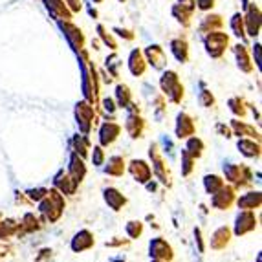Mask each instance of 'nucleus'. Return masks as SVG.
Segmentation results:
<instances>
[{
    "instance_id": "1",
    "label": "nucleus",
    "mask_w": 262,
    "mask_h": 262,
    "mask_svg": "<svg viewBox=\"0 0 262 262\" xmlns=\"http://www.w3.org/2000/svg\"><path fill=\"white\" fill-rule=\"evenodd\" d=\"M79 61V68H81V90H83V97L92 103L94 106L99 103V88H101V79L97 74V68L92 61H90V53L88 50H81L75 53Z\"/></svg>"
},
{
    "instance_id": "2",
    "label": "nucleus",
    "mask_w": 262,
    "mask_h": 262,
    "mask_svg": "<svg viewBox=\"0 0 262 262\" xmlns=\"http://www.w3.org/2000/svg\"><path fill=\"white\" fill-rule=\"evenodd\" d=\"M160 88H162L163 96H165L172 105H180L182 99H184V96H185L184 83H182L178 72H174V70H163L162 72V77H160Z\"/></svg>"
},
{
    "instance_id": "3",
    "label": "nucleus",
    "mask_w": 262,
    "mask_h": 262,
    "mask_svg": "<svg viewBox=\"0 0 262 262\" xmlns=\"http://www.w3.org/2000/svg\"><path fill=\"white\" fill-rule=\"evenodd\" d=\"M39 202H40L39 211L44 214V219L50 220V222L59 220L62 209H64V198H62L61 192L57 191V189H50V191L46 192V196Z\"/></svg>"
},
{
    "instance_id": "4",
    "label": "nucleus",
    "mask_w": 262,
    "mask_h": 262,
    "mask_svg": "<svg viewBox=\"0 0 262 262\" xmlns=\"http://www.w3.org/2000/svg\"><path fill=\"white\" fill-rule=\"evenodd\" d=\"M204 48L211 59H222L229 50V35L224 33L222 30L206 33L204 35Z\"/></svg>"
},
{
    "instance_id": "5",
    "label": "nucleus",
    "mask_w": 262,
    "mask_h": 262,
    "mask_svg": "<svg viewBox=\"0 0 262 262\" xmlns=\"http://www.w3.org/2000/svg\"><path fill=\"white\" fill-rule=\"evenodd\" d=\"M74 114H75V121H77L79 130L83 132L84 136H88L90 130H92L94 123H96V106H94L92 103H88L86 99L77 101V103H75Z\"/></svg>"
},
{
    "instance_id": "6",
    "label": "nucleus",
    "mask_w": 262,
    "mask_h": 262,
    "mask_svg": "<svg viewBox=\"0 0 262 262\" xmlns=\"http://www.w3.org/2000/svg\"><path fill=\"white\" fill-rule=\"evenodd\" d=\"M57 26H59L62 35H64L68 46L74 50V53L81 52L86 46V37H84L83 30L79 26H75L72 20H57Z\"/></svg>"
},
{
    "instance_id": "7",
    "label": "nucleus",
    "mask_w": 262,
    "mask_h": 262,
    "mask_svg": "<svg viewBox=\"0 0 262 262\" xmlns=\"http://www.w3.org/2000/svg\"><path fill=\"white\" fill-rule=\"evenodd\" d=\"M244 26H246V35L251 37V39H257L260 35L262 30V11L260 6L257 2H249L248 8L244 9Z\"/></svg>"
},
{
    "instance_id": "8",
    "label": "nucleus",
    "mask_w": 262,
    "mask_h": 262,
    "mask_svg": "<svg viewBox=\"0 0 262 262\" xmlns=\"http://www.w3.org/2000/svg\"><path fill=\"white\" fill-rule=\"evenodd\" d=\"M143 55L145 61H147V66H152V70L163 72L167 68V53L160 44H149L143 50Z\"/></svg>"
},
{
    "instance_id": "9",
    "label": "nucleus",
    "mask_w": 262,
    "mask_h": 262,
    "mask_svg": "<svg viewBox=\"0 0 262 262\" xmlns=\"http://www.w3.org/2000/svg\"><path fill=\"white\" fill-rule=\"evenodd\" d=\"M149 156H150V162H152V170L154 174L158 176V180L165 185H170V174H169V169L165 165V160H163L162 152L158 149V143H152L149 149Z\"/></svg>"
},
{
    "instance_id": "10",
    "label": "nucleus",
    "mask_w": 262,
    "mask_h": 262,
    "mask_svg": "<svg viewBox=\"0 0 262 262\" xmlns=\"http://www.w3.org/2000/svg\"><path fill=\"white\" fill-rule=\"evenodd\" d=\"M224 174L226 178L235 185H246L251 182V172L246 165H238V163H226L224 165Z\"/></svg>"
},
{
    "instance_id": "11",
    "label": "nucleus",
    "mask_w": 262,
    "mask_h": 262,
    "mask_svg": "<svg viewBox=\"0 0 262 262\" xmlns=\"http://www.w3.org/2000/svg\"><path fill=\"white\" fill-rule=\"evenodd\" d=\"M233 55L236 59V68L242 72V74H253L255 64L253 59L249 55V50L246 46V42H236L233 46Z\"/></svg>"
},
{
    "instance_id": "12",
    "label": "nucleus",
    "mask_w": 262,
    "mask_h": 262,
    "mask_svg": "<svg viewBox=\"0 0 262 262\" xmlns=\"http://www.w3.org/2000/svg\"><path fill=\"white\" fill-rule=\"evenodd\" d=\"M194 130H196V121H194V118L187 112H180L178 116H176V127H174L176 138H178V140H187L189 136L194 134Z\"/></svg>"
},
{
    "instance_id": "13",
    "label": "nucleus",
    "mask_w": 262,
    "mask_h": 262,
    "mask_svg": "<svg viewBox=\"0 0 262 262\" xmlns=\"http://www.w3.org/2000/svg\"><path fill=\"white\" fill-rule=\"evenodd\" d=\"M44 8L48 11V15L53 20H72L74 13H72L68 6L64 4V0H42Z\"/></svg>"
},
{
    "instance_id": "14",
    "label": "nucleus",
    "mask_w": 262,
    "mask_h": 262,
    "mask_svg": "<svg viewBox=\"0 0 262 262\" xmlns=\"http://www.w3.org/2000/svg\"><path fill=\"white\" fill-rule=\"evenodd\" d=\"M127 66H128V72H130L134 77H141V75H145V72H147V61H145L143 50L141 48L130 50L128 59H127Z\"/></svg>"
},
{
    "instance_id": "15",
    "label": "nucleus",
    "mask_w": 262,
    "mask_h": 262,
    "mask_svg": "<svg viewBox=\"0 0 262 262\" xmlns=\"http://www.w3.org/2000/svg\"><path fill=\"white\" fill-rule=\"evenodd\" d=\"M121 134V125L116 121H105L99 127V145L101 147H108L118 140Z\"/></svg>"
},
{
    "instance_id": "16",
    "label": "nucleus",
    "mask_w": 262,
    "mask_h": 262,
    "mask_svg": "<svg viewBox=\"0 0 262 262\" xmlns=\"http://www.w3.org/2000/svg\"><path fill=\"white\" fill-rule=\"evenodd\" d=\"M224 24H226V18H224L222 15L207 11V13L202 17L200 24H198V31H200L202 35H206V33H211V31L222 30Z\"/></svg>"
},
{
    "instance_id": "17",
    "label": "nucleus",
    "mask_w": 262,
    "mask_h": 262,
    "mask_svg": "<svg viewBox=\"0 0 262 262\" xmlns=\"http://www.w3.org/2000/svg\"><path fill=\"white\" fill-rule=\"evenodd\" d=\"M145 128H147V121L141 118L140 114H128L127 119H125V130L128 132L132 140H140L143 138Z\"/></svg>"
},
{
    "instance_id": "18",
    "label": "nucleus",
    "mask_w": 262,
    "mask_h": 262,
    "mask_svg": "<svg viewBox=\"0 0 262 262\" xmlns=\"http://www.w3.org/2000/svg\"><path fill=\"white\" fill-rule=\"evenodd\" d=\"M235 202V189L231 185H224L220 191H216L211 198V204H213L216 209H229Z\"/></svg>"
},
{
    "instance_id": "19",
    "label": "nucleus",
    "mask_w": 262,
    "mask_h": 262,
    "mask_svg": "<svg viewBox=\"0 0 262 262\" xmlns=\"http://www.w3.org/2000/svg\"><path fill=\"white\" fill-rule=\"evenodd\" d=\"M257 227V219L251 209H244L238 216H236V224H235V235H246V233L253 231Z\"/></svg>"
},
{
    "instance_id": "20",
    "label": "nucleus",
    "mask_w": 262,
    "mask_h": 262,
    "mask_svg": "<svg viewBox=\"0 0 262 262\" xmlns=\"http://www.w3.org/2000/svg\"><path fill=\"white\" fill-rule=\"evenodd\" d=\"M53 185L61 194H74L75 187H77V182L68 174V170H59L53 178Z\"/></svg>"
},
{
    "instance_id": "21",
    "label": "nucleus",
    "mask_w": 262,
    "mask_h": 262,
    "mask_svg": "<svg viewBox=\"0 0 262 262\" xmlns=\"http://www.w3.org/2000/svg\"><path fill=\"white\" fill-rule=\"evenodd\" d=\"M169 48H170V53L174 55V59L180 62V64H185V62H189L191 50H189V42L184 39V37H176V39L170 40Z\"/></svg>"
},
{
    "instance_id": "22",
    "label": "nucleus",
    "mask_w": 262,
    "mask_h": 262,
    "mask_svg": "<svg viewBox=\"0 0 262 262\" xmlns=\"http://www.w3.org/2000/svg\"><path fill=\"white\" fill-rule=\"evenodd\" d=\"M128 170H130V174L134 176V180H138L140 184H147L152 176V169L147 162L143 160H132L128 163Z\"/></svg>"
},
{
    "instance_id": "23",
    "label": "nucleus",
    "mask_w": 262,
    "mask_h": 262,
    "mask_svg": "<svg viewBox=\"0 0 262 262\" xmlns=\"http://www.w3.org/2000/svg\"><path fill=\"white\" fill-rule=\"evenodd\" d=\"M150 257L160 258V260H172V248L167 244V241L163 238H154L149 246Z\"/></svg>"
},
{
    "instance_id": "24",
    "label": "nucleus",
    "mask_w": 262,
    "mask_h": 262,
    "mask_svg": "<svg viewBox=\"0 0 262 262\" xmlns=\"http://www.w3.org/2000/svg\"><path fill=\"white\" fill-rule=\"evenodd\" d=\"M68 174L72 176V178L77 182V184H81L83 182V178L86 176V165H84L83 158L79 156V154L72 152L70 154V165H68Z\"/></svg>"
},
{
    "instance_id": "25",
    "label": "nucleus",
    "mask_w": 262,
    "mask_h": 262,
    "mask_svg": "<svg viewBox=\"0 0 262 262\" xmlns=\"http://www.w3.org/2000/svg\"><path fill=\"white\" fill-rule=\"evenodd\" d=\"M231 130L233 134H236L238 138H251V140L260 141V134L253 125H248L244 121H238V119H231Z\"/></svg>"
},
{
    "instance_id": "26",
    "label": "nucleus",
    "mask_w": 262,
    "mask_h": 262,
    "mask_svg": "<svg viewBox=\"0 0 262 262\" xmlns=\"http://www.w3.org/2000/svg\"><path fill=\"white\" fill-rule=\"evenodd\" d=\"M114 101H116V105L118 108H127L128 105L132 103V92H130V86L125 83H118L116 84V90H114Z\"/></svg>"
},
{
    "instance_id": "27",
    "label": "nucleus",
    "mask_w": 262,
    "mask_h": 262,
    "mask_svg": "<svg viewBox=\"0 0 262 262\" xmlns=\"http://www.w3.org/2000/svg\"><path fill=\"white\" fill-rule=\"evenodd\" d=\"M241 154H244L246 158H258L260 156V141L251 140V138H241L236 143Z\"/></svg>"
},
{
    "instance_id": "28",
    "label": "nucleus",
    "mask_w": 262,
    "mask_h": 262,
    "mask_svg": "<svg viewBox=\"0 0 262 262\" xmlns=\"http://www.w3.org/2000/svg\"><path fill=\"white\" fill-rule=\"evenodd\" d=\"M94 246V235L88 229H83V231H79L77 235L74 236V241H72V249H74L75 253L79 251H84V249L92 248Z\"/></svg>"
},
{
    "instance_id": "29",
    "label": "nucleus",
    "mask_w": 262,
    "mask_h": 262,
    "mask_svg": "<svg viewBox=\"0 0 262 262\" xmlns=\"http://www.w3.org/2000/svg\"><path fill=\"white\" fill-rule=\"evenodd\" d=\"M103 194H105V202L108 204L110 209L114 211H119L125 204H127V198L123 196L121 192L118 191V189H114V187H108L103 191Z\"/></svg>"
},
{
    "instance_id": "30",
    "label": "nucleus",
    "mask_w": 262,
    "mask_h": 262,
    "mask_svg": "<svg viewBox=\"0 0 262 262\" xmlns=\"http://www.w3.org/2000/svg\"><path fill=\"white\" fill-rule=\"evenodd\" d=\"M96 31H97V37H99V40L105 44L108 50L116 52V50L119 48V42H118V39H116V35H114L112 31H108V28H106L105 24H97Z\"/></svg>"
},
{
    "instance_id": "31",
    "label": "nucleus",
    "mask_w": 262,
    "mask_h": 262,
    "mask_svg": "<svg viewBox=\"0 0 262 262\" xmlns=\"http://www.w3.org/2000/svg\"><path fill=\"white\" fill-rule=\"evenodd\" d=\"M229 28H231V33L241 40V42H246L248 40V35H246V26H244V15L242 13H235L229 20Z\"/></svg>"
},
{
    "instance_id": "32",
    "label": "nucleus",
    "mask_w": 262,
    "mask_h": 262,
    "mask_svg": "<svg viewBox=\"0 0 262 262\" xmlns=\"http://www.w3.org/2000/svg\"><path fill=\"white\" fill-rule=\"evenodd\" d=\"M229 238H231L229 227H219V229L213 233V236H211V248L224 249L227 244H229Z\"/></svg>"
},
{
    "instance_id": "33",
    "label": "nucleus",
    "mask_w": 262,
    "mask_h": 262,
    "mask_svg": "<svg viewBox=\"0 0 262 262\" xmlns=\"http://www.w3.org/2000/svg\"><path fill=\"white\" fill-rule=\"evenodd\" d=\"M170 13H172V17L176 18V22H178V24H182L184 28H189L192 24V11L185 9L184 6L174 4V6H172V9H170Z\"/></svg>"
},
{
    "instance_id": "34",
    "label": "nucleus",
    "mask_w": 262,
    "mask_h": 262,
    "mask_svg": "<svg viewBox=\"0 0 262 262\" xmlns=\"http://www.w3.org/2000/svg\"><path fill=\"white\" fill-rule=\"evenodd\" d=\"M125 169H127V167H125V160H123L121 156H112V158H108L105 172L108 176H123Z\"/></svg>"
},
{
    "instance_id": "35",
    "label": "nucleus",
    "mask_w": 262,
    "mask_h": 262,
    "mask_svg": "<svg viewBox=\"0 0 262 262\" xmlns=\"http://www.w3.org/2000/svg\"><path fill=\"white\" fill-rule=\"evenodd\" d=\"M185 150H187V152L191 154L194 160H196V158H200L202 154H204V150H206V145H204V141H202L200 138H196V136L192 134V136H189V138H187Z\"/></svg>"
},
{
    "instance_id": "36",
    "label": "nucleus",
    "mask_w": 262,
    "mask_h": 262,
    "mask_svg": "<svg viewBox=\"0 0 262 262\" xmlns=\"http://www.w3.org/2000/svg\"><path fill=\"white\" fill-rule=\"evenodd\" d=\"M260 192H248V194H244V196L238 198V207H242V209H258L260 207Z\"/></svg>"
},
{
    "instance_id": "37",
    "label": "nucleus",
    "mask_w": 262,
    "mask_h": 262,
    "mask_svg": "<svg viewBox=\"0 0 262 262\" xmlns=\"http://www.w3.org/2000/svg\"><path fill=\"white\" fill-rule=\"evenodd\" d=\"M227 106H229V110L233 112V116L235 118H244L246 114H248V103L244 101V97H231V99L227 101Z\"/></svg>"
},
{
    "instance_id": "38",
    "label": "nucleus",
    "mask_w": 262,
    "mask_h": 262,
    "mask_svg": "<svg viewBox=\"0 0 262 262\" xmlns=\"http://www.w3.org/2000/svg\"><path fill=\"white\" fill-rule=\"evenodd\" d=\"M119 66H121V59H119L118 53L112 52L105 59V70L108 72L112 79H118L119 77Z\"/></svg>"
},
{
    "instance_id": "39",
    "label": "nucleus",
    "mask_w": 262,
    "mask_h": 262,
    "mask_svg": "<svg viewBox=\"0 0 262 262\" xmlns=\"http://www.w3.org/2000/svg\"><path fill=\"white\" fill-rule=\"evenodd\" d=\"M72 145H74V152L79 154L81 158H84L88 154V150H90V141H88L86 136H74V140H72Z\"/></svg>"
},
{
    "instance_id": "40",
    "label": "nucleus",
    "mask_w": 262,
    "mask_h": 262,
    "mask_svg": "<svg viewBox=\"0 0 262 262\" xmlns=\"http://www.w3.org/2000/svg\"><path fill=\"white\" fill-rule=\"evenodd\" d=\"M224 185H226V182L216 174H207L206 178H204V187H206V191L209 192V194H214L216 191H220Z\"/></svg>"
},
{
    "instance_id": "41",
    "label": "nucleus",
    "mask_w": 262,
    "mask_h": 262,
    "mask_svg": "<svg viewBox=\"0 0 262 262\" xmlns=\"http://www.w3.org/2000/svg\"><path fill=\"white\" fill-rule=\"evenodd\" d=\"M22 227L26 231H37V229L42 227V224H40V220L33 213H26L24 214V220H22Z\"/></svg>"
},
{
    "instance_id": "42",
    "label": "nucleus",
    "mask_w": 262,
    "mask_h": 262,
    "mask_svg": "<svg viewBox=\"0 0 262 262\" xmlns=\"http://www.w3.org/2000/svg\"><path fill=\"white\" fill-rule=\"evenodd\" d=\"M194 158L187 152V150H182V174L184 176H189L192 172V167H194Z\"/></svg>"
},
{
    "instance_id": "43",
    "label": "nucleus",
    "mask_w": 262,
    "mask_h": 262,
    "mask_svg": "<svg viewBox=\"0 0 262 262\" xmlns=\"http://www.w3.org/2000/svg\"><path fill=\"white\" fill-rule=\"evenodd\" d=\"M198 103H200V106H204V108H209V106L214 105V96L209 90H202V92L198 94Z\"/></svg>"
},
{
    "instance_id": "44",
    "label": "nucleus",
    "mask_w": 262,
    "mask_h": 262,
    "mask_svg": "<svg viewBox=\"0 0 262 262\" xmlns=\"http://www.w3.org/2000/svg\"><path fill=\"white\" fill-rule=\"evenodd\" d=\"M112 33L114 35H118V37H121L123 40H134L136 39V33L132 30H127V28H121V26H116V28H112Z\"/></svg>"
},
{
    "instance_id": "45",
    "label": "nucleus",
    "mask_w": 262,
    "mask_h": 262,
    "mask_svg": "<svg viewBox=\"0 0 262 262\" xmlns=\"http://www.w3.org/2000/svg\"><path fill=\"white\" fill-rule=\"evenodd\" d=\"M127 233H128V236H130V238H138V236L143 233V224L132 220V222L127 224Z\"/></svg>"
},
{
    "instance_id": "46",
    "label": "nucleus",
    "mask_w": 262,
    "mask_h": 262,
    "mask_svg": "<svg viewBox=\"0 0 262 262\" xmlns=\"http://www.w3.org/2000/svg\"><path fill=\"white\" fill-rule=\"evenodd\" d=\"M101 106H103V110H105L108 116H114L116 110H118V105H116L114 97H105V99H101Z\"/></svg>"
},
{
    "instance_id": "47",
    "label": "nucleus",
    "mask_w": 262,
    "mask_h": 262,
    "mask_svg": "<svg viewBox=\"0 0 262 262\" xmlns=\"http://www.w3.org/2000/svg\"><path fill=\"white\" fill-rule=\"evenodd\" d=\"M92 162L94 165H103V162H105V150H103V147L101 145H97V147H94V152H92Z\"/></svg>"
},
{
    "instance_id": "48",
    "label": "nucleus",
    "mask_w": 262,
    "mask_h": 262,
    "mask_svg": "<svg viewBox=\"0 0 262 262\" xmlns=\"http://www.w3.org/2000/svg\"><path fill=\"white\" fill-rule=\"evenodd\" d=\"M214 4H216V0H196V8L200 9V11H204V13L213 11Z\"/></svg>"
},
{
    "instance_id": "49",
    "label": "nucleus",
    "mask_w": 262,
    "mask_h": 262,
    "mask_svg": "<svg viewBox=\"0 0 262 262\" xmlns=\"http://www.w3.org/2000/svg\"><path fill=\"white\" fill-rule=\"evenodd\" d=\"M64 4L68 6V9H70L74 15H77L79 11L83 9V0H64Z\"/></svg>"
},
{
    "instance_id": "50",
    "label": "nucleus",
    "mask_w": 262,
    "mask_h": 262,
    "mask_svg": "<svg viewBox=\"0 0 262 262\" xmlns=\"http://www.w3.org/2000/svg\"><path fill=\"white\" fill-rule=\"evenodd\" d=\"M46 192H48V189H31V191H28V194H30L31 200L39 202L46 196Z\"/></svg>"
},
{
    "instance_id": "51",
    "label": "nucleus",
    "mask_w": 262,
    "mask_h": 262,
    "mask_svg": "<svg viewBox=\"0 0 262 262\" xmlns=\"http://www.w3.org/2000/svg\"><path fill=\"white\" fill-rule=\"evenodd\" d=\"M260 42H255L253 44V64L257 68H260V62H262V55H260Z\"/></svg>"
},
{
    "instance_id": "52",
    "label": "nucleus",
    "mask_w": 262,
    "mask_h": 262,
    "mask_svg": "<svg viewBox=\"0 0 262 262\" xmlns=\"http://www.w3.org/2000/svg\"><path fill=\"white\" fill-rule=\"evenodd\" d=\"M216 132H219L220 136H224V138H231L233 136L231 127H227V125H224V123H216Z\"/></svg>"
},
{
    "instance_id": "53",
    "label": "nucleus",
    "mask_w": 262,
    "mask_h": 262,
    "mask_svg": "<svg viewBox=\"0 0 262 262\" xmlns=\"http://www.w3.org/2000/svg\"><path fill=\"white\" fill-rule=\"evenodd\" d=\"M176 4L184 6L185 9H189L192 13H194V9H196V0H176Z\"/></svg>"
},
{
    "instance_id": "54",
    "label": "nucleus",
    "mask_w": 262,
    "mask_h": 262,
    "mask_svg": "<svg viewBox=\"0 0 262 262\" xmlns=\"http://www.w3.org/2000/svg\"><path fill=\"white\" fill-rule=\"evenodd\" d=\"M97 74H99L101 77H103V81H105L106 84H110V83H112V81H114V79L110 77V74H108V72H106V70H101V72H97Z\"/></svg>"
},
{
    "instance_id": "55",
    "label": "nucleus",
    "mask_w": 262,
    "mask_h": 262,
    "mask_svg": "<svg viewBox=\"0 0 262 262\" xmlns=\"http://www.w3.org/2000/svg\"><path fill=\"white\" fill-rule=\"evenodd\" d=\"M194 236H196L198 249H200V251H204V242H202V233H200V229H194Z\"/></svg>"
},
{
    "instance_id": "56",
    "label": "nucleus",
    "mask_w": 262,
    "mask_h": 262,
    "mask_svg": "<svg viewBox=\"0 0 262 262\" xmlns=\"http://www.w3.org/2000/svg\"><path fill=\"white\" fill-rule=\"evenodd\" d=\"M88 13H90V17H94V18H97V11L94 8H88Z\"/></svg>"
},
{
    "instance_id": "57",
    "label": "nucleus",
    "mask_w": 262,
    "mask_h": 262,
    "mask_svg": "<svg viewBox=\"0 0 262 262\" xmlns=\"http://www.w3.org/2000/svg\"><path fill=\"white\" fill-rule=\"evenodd\" d=\"M112 262H125V260H123V258H114Z\"/></svg>"
},
{
    "instance_id": "58",
    "label": "nucleus",
    "mask_w": 262,
    "mask_h": 262,
    "mask_svg": "<svg viewBox=\"0 0 262 262\" xmlns=\"http://www.w3.org/2000/svg\"><path fill=\"white\" fill-rule=\"evenodd\" d=\"M94 4H101V2H103V0H92Z\"/></svg>"
},
{
    "instance_id": "59",
    "label": "nucleus",
    "mask_w": 262,
    "mask_h": 262,
    "mask_svg": "<svg viewBox=\"0 0 262 262\" xmlns=\"http://www.w3.org/2000/svg\"><path fill=\"white\" fill-rule=\"evenodd\" d=\"M152 262H165V260H160V258H154Z\"/></svg>"
},
{
    "instance_id": "60",
    "label": "nucleus",
    "mask_w": 262,
    "mask_h": 262,
    "mask_svg": "<svg viewBox=\"0 0 262 262\" xmlns=\"http://www.w3.org/2000/svg\"><path fill=\"white\" fill-rule=\"evenodd\" d=\"M119 2H125V0H119Z\"/></svg>"
}]
</instances>
